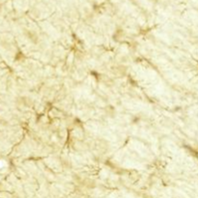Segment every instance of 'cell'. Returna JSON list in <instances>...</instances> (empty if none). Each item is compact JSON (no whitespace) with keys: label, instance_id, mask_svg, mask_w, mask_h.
Segmentation results:
<instances>
[{"label":"cell","instance_id":"cell-1","mask_svg":"<svg viewBox=\"0 0 198 198\" xmlns=\"http://www.w3.org/2000/svg\"><path fill=\"white\" fill-rule=\"evenodd\" d=\"M11 198H21L20 195H18L17 193H14V194H12L11 195Z\"/></svg>","mask_w":198,"mask_h":198},{"label":"cell","instance_id":"cell-2","mask_svg":"<svg viewBox=\"0 0 198 198\" xmlns=\"http://www.w3.org/2000/svg\"><path fill=\"white\" fill-rule=\"evenodd\" d=\"M2 9H3V5H2V3H1V2H0V14H1Z\"/></svg>","mask_w":198,"mask_h":198}]
</instances>
